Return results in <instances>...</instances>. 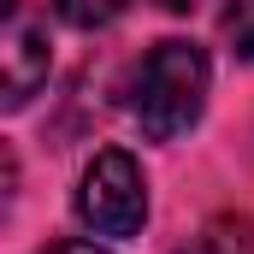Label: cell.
<instances>
[{
	"label": "cell",
	"mask_w": 254,
	"mask_h": 254,
	"mask_svg": "<svg viewBox=\"0 0 254 254\" xmlns=\"http://www.w3.org/2000/svg\"><path fill=\"white\" fill-rule=\"evenodd\" d=\"M207 107V54L195 42H160L130 77V113L154 142H172Z\"/></svg>",
	"instance_id": "6da1fadb"
},
{
	"label": "cell",
	"mask_w": 254,
	"mask_h": 254,
	"mask_svg": "<svg viewBox=\"0 0 254 254\" xmlns=\"http://www.w3.org/2000/svg\"><path fill=\"white\" fill-rule=\"evenodd\" d=\"M77 219L95 237H136L142 231L148 184H142V166L125 148H107V154H95L83 166V178H77Z\"/></svg>",
	"instance_id": "7a4b0ae2"
},
{
	"label": "cell",
	"mask_w": 254,
	"mask_h": 254,
	"mask_svg": "<svg viewBox=\"0 0 254 254\" xmlns=\"http://www.w3.org/2000/svg\"><path fill=\"white\" fill-rule=\"evenodd\" d=\"M48 24L30 18L24 6H6V24H0V107L18 113L42 83H48Z\"/></svg>",
	"instance_id": "3957f363"
},
{
	"label": "cell",
	"mask_w": 254,
	"mask_h": 254,
	"mask_svg": "<svg viewBox=\"0 0 254 254\" xmlns=\"http://www.w3.org/2000/svg\"><path fill=\"white\" fill-rule=\"evenodd\" d=\"M178 254H254V219L249 213H213Z\"/></svg>",
	"instance_id": "277c9868"
},
{
	"label": "cell",
	"mask_w": 254,
	"mask_h": 254,
	"mask_svg": "<svg viewBox=\"0 0 254 254\" xmlns=\"http://www.w3.org/2000/svg\"><path fill=\"white\" fill-rule=\"evenodd\" d=\"M54 6H60L65 24H77V30H101V24H113L125 12V0H54Z\"/></svg>",
	"instance_id": "5b68a950"
},
{
	"label": "cell",
	"mask_w": 254,
	"mask_h": 254,
	"mask_svg": "<svg viewBox=\"0 0 254 254\" xmlns=\"http://www.w3.org/2000/svg\"><path fill=\"white\" fill-rule=\"evenodd\" d=\"M225 36H231V48L254 60V0H231L225 6Z\"/></svg>",
	"instance_id": "8992f818"
},
{
	"label": "cell",
	"mask_w": 254,
	"mask_h": 254,
	"mask_svg": "<svg viewBox=\"0 0 254 254\" xmlns=\"http://www.w3.org/2000/svg\"><path fill=\"white\" fill-rule=\"evenodd\" d=\"M42 254H107V249H95V243H54V249H42Z\"/></svg>",
	"instance_id": "52a82bcc"
},
{
	"label": "cell",
	"mask_w": 254,
	"mask_h": 254,
	"mask_svg": "<svg viewBox=\"0 0 254 254\" xmlns=\"http://www.w3.org/2000/svg\"><path fill=\"white\" fill-rule=\"evenodd\" d=\"M154 6H160V12H195L201 0H154Z\"/></svg>",
	"instance_id": "ba28073f"
}]
</instances>
